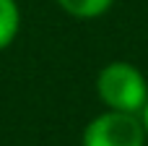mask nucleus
<instances>
[{"label": "nucleus", "instance_id": "1", "mask_svg": "<svg viewBox=\"0 0 148 146\" xmlns=\"http://www.w3.org/2000/svg\"><path fill=\"white\" fill-rule=\"evenodd\" d=\"M96 91L99 99L117 112H133L140 115L143 104L148 102V84L143 78V73L130 65V63H109L99 71L96 78Z\"/></svg>", "mask_w": 148, "mask_h": 146}, {"label": "nucleus", "instance_id": "5", "mask_svg": "<svg viewBox=\"0 0 148 146\" xmlns=\"http://www.w3.org/2000/svg\"><path fill=\"white\" fill-rule=\"evenodd\" d=\"M140 120H143V128H146V136H148V102L143 104V110H140Z\"/></svg>", "mask_w": 148, "mask_h": 146}, {"label": "nucleus", "instance_id": "3", "mask_svg": "<svg viewBox=\"0 0 148 146\" xmlns=\"http://www.w3.org/2000/svg\"><path fill=\"white\" fill-rule=\"evenodd\" d=\"M21 13L16 0H0V50H5L18 34Z\"/></svg>", "mask_w": 148, "mask_h": 146}, {"label": "nucleus", "instance_id": "2", "mask_svg": "<svg viewBox=\"0 0 148 146\" xmlns=\"http://www.w3.org/2000/svg\"><path fill=\"white\" fill-rule=\"evenodd\" d=\"M146 128L140 115L107 110L83 128L81 146H143Z\"/></svg>", "mask_w": 148, "mask_h": 146}, {"label": "nucleus", "instance_id": "4", "mask_svg": "<svg viewBox=\"0 0 148 146\" xmlns=\"http://www.w3.org/2000/svg\"><path fill=\"white\" fill-rule=\"evenodd\" d=\"M114 0H57V5L75 18H96L112 8Z\"/></svg>", "mask_w": 148, "mask_h": 146}]
</instances>
